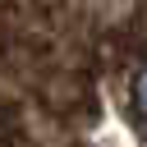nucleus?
<instances>
[{"label":"nucleus","mask_w":147,"mask_h":147,"mask_svg":"<svg viewBox=\"0 0 147 147\" xmlns=\"http://www.w3.org/2000/svg\"><path fill=\"white\" fill-rule=\"evenodd\" d=\"M133 96H138V110L147 115V64H142V74H138V87H133Z\"/></svg>","instance_id":"f257e3e1"}]
</instances>
